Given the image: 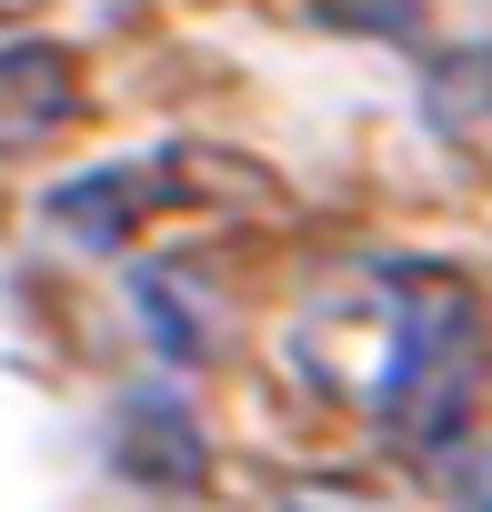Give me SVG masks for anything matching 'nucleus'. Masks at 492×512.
I'll return each instance as SVG.
<instances>
[{
    "label": "nucleus",
    "mask_w": 492,
    "mask_h": 512,
    "mask_svg": "<svg viewBox=\"0 0 492 512\" xmlns=\"http://www.w3.org/2000/svg\"><path fill=\"white\" fill-rule=\"evenodd\" d=\"M191 171H201L191 151H151V161L81 171V181H61V191H51V241H71V251H131L151 211L191 201V191H181Z\"/></svg>",
    "instance_id": "f03ea898"
},
{
    "label": "nucleus",
    "mask_w": 492,
    "mask_h": 512,
    "mask_svg": "<svg viewBox=\"0 0 492 512\" xmlns=\"http://www.w3.org/2000/svg\"><path fill=\"white\" fill-rule=\"evenodd\" d=\"M81 121V61L61 41H0V151H41Z\"/></svg>",
    "instance_id": "7ed1b4c3"
},
{
    "label": "nucleus",
    "mask_w": 492,
    "mask_h": 512,
    "mask_svg": "<svg viewBox=\"0 0 492 512\" xmlns=\"http://www.w3.org/2000/svg\"><path fill=\"white\" fill-rule=\"evenodd\" d=\"M442 482L462 492V512H492V432L452 442V452H442Z\"/></svg>",
    "instance_id": "20e7f679"
},
{
    "label": "nucleus",
    "mask_w": 492,
    "mask_h": 512,
    "mask_svg": "<svg viewBox=\"0 0 492 512\" xmlns=\"http://www.w3.org/2000/svg\"><path fill=\"white\" fill-rule=\"evenodd\" d=\"M492 402V312L462 272L442 262H402L382 272V382H372V422L392 432V452L442 462L452 442L482 432Z\"/></svg>",
    "instance_id": "f257e3e1"
},
{
    "label": "nucleus",
    "mask_w": 492,
    "mask_h": 512,
    "mask_svg": "<svg viewBox=\"0 0 492 512\" xmlns=\"http://www.w3.org/2000/svg\"><path fill=\"white\" fill-rule=\"evenodd\" d=\"M31 11H41V0H0V21H31Z\"/></svg>",
    "instance_id": "423d86ee"
},
{
    "label": "nucleus",
    "mask_w": 492,
    "mask_h": 512,
    "mask_svg": "<svg viewBox=\"0 0 492 512\" xmlns=\"http://www.w3.org/2000/svg\"><path fill=\"white\" fill-rule=\"evenodd\" d=\"M422 11V0H322V21H342V31H402Z\"/></svg>",
    "instance_id": "39448f33"
}]
</instances>
